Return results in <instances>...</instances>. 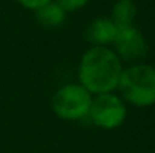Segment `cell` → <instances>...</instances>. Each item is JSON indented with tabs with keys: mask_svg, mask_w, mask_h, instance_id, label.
I'll list each match as a JSON object with an SVG mask.
<instances>
[{
	"mask_svg": "<svg viewBox=\"0 0 155 153\" xmlns=\"http://www.w3.org/2000/svg\"><path fill=\"white\" fill-rule=\"evenodd\" d=\"M66 14L68 12L60 5H57L54 0L35 11V17H36L38 24L45 27V29L60 27L66 20Z\"/></svg>",
	"mask_w": 155,
	"mask_h": 153,
	"instance_id": "obj_7",
	"label": "cell"
},
{
	"mask_svg": "<svg viewBox=\"0 0 155 153\" xmlns=\"http://www.w3.org/2000/svg\"><path fill=\"white\" fill-rule=\"evenodd\" d=\"M17 2H18L23 8H26V9L36 11V9H39L41 6L50 3V2H53V0H17Z\"/></svg>",
	"mask_w": 155,
	"mask_h": 153,
	"instance_id": "obj_10",
	"label": "cell"
},
{
	"mask_svg": "<svg viewBox=\"0 0 155 153\" xmlns=\"http://www.w3.org/2000/svg\"><path fill=\"white\" fill-rule=\"evenodd\" d=\"M57 5H60L66 12H74V11H78L81 8H84L89 0H54Z\"/></svg>",
	"mask_w": 155,
	"mask_h": 153,
	"instance_id": "obj_9",
	"label": "cell"
},
{
	"mask_svg": "<svg viewBox=\"0 0 155 153\" xmlns=\"http://www.w3.org/2000/svg\"><path fill=\"white\" fill-rule=\"evenodd\" d=\"M124 102L148 108L155 105V68L148 63H134L122 69L117 84Z\"/></svg>",
	"mask_w": 155,
	"mask_h": 153,
	"instance_id": "obj_2",
	"label": "cell"
},
{
	"mask_svg": "<svg viewBox=\"0 0 155 153\" xmlns=\"http://www.w3.org/2000/svg\"><path fill=\"white\" fill-rule=\"evenodd\" d=\"M116 33L117 26L110 17H98L87 24L84 38L89 44H92V47H108L113 44Z\"/></svg>",
	"mask_w": 155,
	"mask_h": 153,
	"instance_id": "obj_6",
	"label": "cell"
},
{
	"mask_svg": "<svg viewBox=\"0 0 155 153\" xmlns=\"http://www.w3.org/2000/svg\"><path fill=\"white\" fill-rule=\"evenodd\" d=\"M136 17H137V6L133 0H117L111 6L110 18L117 26V29L133 26Z\"/></svg>",
	"mask_w": 155,
	"mask_h": 153,
	"instance_id": "obj_8",
	"label": "cell"
},
{
	"mask_svg": "<svg viewBox=\"0 0 155 153\" xmlns=\"http://www.w3.org/2000/svg\"><path fill=\"white\" fill-rule=\"evenodd\" d=\"M111 45L120 62H127L130 65L143 63V60L149 53L146 38L134 24L127 27H119Z\"/></svg>",
	"mask_w": 155,
	"mask_h": 153,
	"instance_id": "obj_5",
	"label": "cell"
},
{
	"mask_svg": "<svg viewBox=\"0 0 155 153\" xmlns=\"http://www.w3.org/2000/svg\"><path fill=\"white\" fill-rule=\"evenodd\" d=\"M122 62L110 47H91L78 65V81L92 95L111 93L117 89Z\"/></svg>",
	"mask_w": 155,
	"mask_h": 153,
	"instance_id": "obj_1",
	"label": "cell"
},
{
	"mask_svg": "<svg viewBox=\"0 0 155 153\" xmlns=\"http://www.w3.org/2000/svg\"><path fill=\"white\" fill-rule=\"evenodd\" d=\"M94 95L89 93L80 83L62 86L51 99V110L60 120L78 122L87 117Z\"/></svg>",
	"mask_w": 155,
	"mask_h": 153,
	"instance_id": "obj_3",
	"label": "cell"
},
{
	"mask_svg": "<svg viewBox=\"0 0 155 153\" xmlns=\"http://www.w3.org/2000/svg\"><path fill=\"white\" fill-rule=\"evenodd\" d=\"M127 116H128V110L124 99L114 95L113 92L95 95L87 114L91 122L97 128L104 131H113L120 128L125 123Z\"/></svg>",
	"mask_w": 155,
	"mask_h": 153,
	"instance_id": "obj_4",
	"label": "cell"
}]
</instances>
